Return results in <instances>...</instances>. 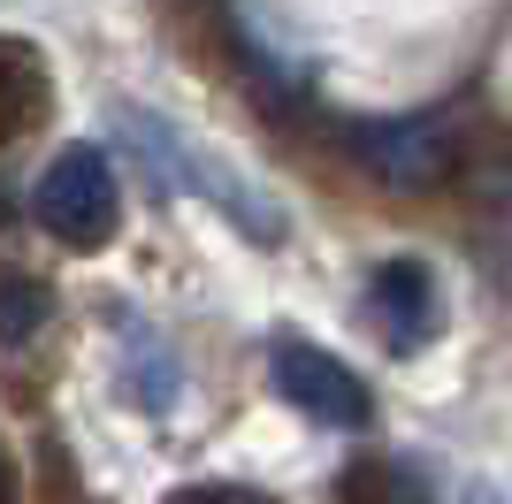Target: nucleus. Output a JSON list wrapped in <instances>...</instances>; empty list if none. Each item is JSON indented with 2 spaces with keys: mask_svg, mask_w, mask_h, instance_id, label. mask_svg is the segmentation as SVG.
Masks as SVG:
<instances>
[{
  "mask_svg": "<svg viewBox=\"0 0 512 504\" xmlns=\"http://www.w3.org/2000/svg\"><path fill=\"white\" fill-rule=\"evenodd\" d=\"M39 222L62 237V245H77V252H100L107 237H115V222H123V191H115L107 153H92V146L54 153V168L39 176Z\"/></svg>",
  "mask_w": 512,
  "mask_h": 504,
  "instance_id": "obj_1",
  "label": "nucleus"
},
{
  "mask_svg": "<svg viewBox=\"0 0 512 504\" xmlns=\"http://www.w3.org/2000/svg\"><path fill=\"white\" fill-rule=\"evenodd\" d=\"M375 321L390 329V344L398 352H421L428 336L444 329V291H436V275L421 268V260H390V268H375Z\"/></svg>",
  "mask_w": 512,
  "mask_h": 504,
  "instance_id": "obj_4",
  "label": "nucleus"
},
{
  "mask_svg": "<svg viewBox=\"0 0 512 504\" xmlns=\"http://www.w3.org/2000/svg\"><path fill=\"white\" fill-rule=\"evenodd\" d=\"M337 504H428V489H421V474L398 466V459H360V466H344Z\"/></svg>",
  "mask_w": 512,
  "mask_h": 504,
  "instance_id": "obj_6",
  "label": "nucleus"
},
{
  "mask_svg": "<svg viewBox=\"0 0 512 504\" xmlns=\"http://www.w3.org/2000/svg\"><path fill=\"white\" fill-rule=\"evenodd\" d=\"M268 367H276V390L299 405V413L329 420V428H367V382L352 375L337 352H321L306 336H276Z\"/></svg>",
  "mask_w": 512,
  "mask_h": 504,
  "instance_id": "obj_2",
  "label": "nucleus"
},
{
  "mask_svg": "<svg viewBox=\"0 0 512 504\" xmlns=\"http://www.w3.org/2000/svg\"><path fill=\"white\" fill-rule=\"evenodd\" d=\"M360 153L375 161V176H390V184H406V191H428V184H444L451 161H459V146H451V130L444 123H375L360 130Z\"/></svg>",
  "mask_w": 512,
  "mask_h": 504,
  "instance_id": "obj_3",
  "label": "nucleus"
},
{
  "mask_svg": "<svg viewBox=\"0 0 512 504\" xmlns=\"http://www.w3.org/2000/svg\"><path fill=\"white\" fill-rule=\"evenodd\" d=\"M46 314H54L46 275H31V268H0V352L31 344V336L46 329Z\"/></svg>",
  "mask_w": 512,
  "mask_h": 504,
  "instance_id": "obj_5",
  "label": "nucleus"
},
{
  "mask_svg": "<svg viewBox=\"0 0 512 504\" xmlns=\"http://www.w3.org/2000/svg\"><path fill=\"white\" fill-rule=\"evenodd\" d=\"M0 504H23V474H16V459H8V443H0Z\"/></svg>",
  "mask_w": 512,
  "mask_h": 504,
  "instance_id": "obj_7",
  "label": "nucleus"
},
{
  "mask_svg": "<svg viewBox=\"0 0 512 504\" xmlns=\"http://www.w3.org/2000/svg\"><path fill=\"white\" fill-rule=\"evenodd\" d=\"M176 504H253V497H237V489H184Z\"/></svg>",
  "mask_w": 512,
  "mask_h": 504,
  "instance_id": "obj_8",
  "label": "nucleus"
}]
</instances>
